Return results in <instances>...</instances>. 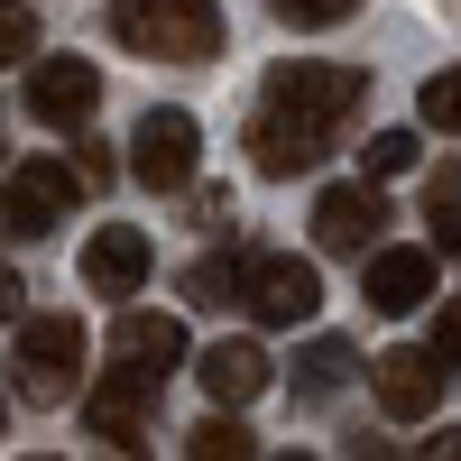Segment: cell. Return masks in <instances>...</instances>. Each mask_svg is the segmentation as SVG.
Returning a JSON list of instances; mask_svg holds the SVG:
<instances>
[{
  "label": "cell",
  "mask_w": 461,
  "mask_h": 461,
  "mask_svg": "<svg viewBox=\"0 0 461 461\" xmlns=\"http://www.w3.org/2000/svg\"><path fill=\"white\" fill-rule=\"evenodd\" d=\"M240 277H249V258H203V267H194V295H203V304H230Z\"/></svg>",
  "instance_id": "21"
},
{
  "label": "cell",
  "mask_w": 461,
  "mask_h": 461,
  "mask_svg": "<svg viewBox=\"0 0 461 461\" xmlns=\"http://www.w3.org/2000/svg\"><path fill=\"white\" fill-rule=\"evenodd\" d=\"M111 28L139 56H176V65L221 56V10L212 0H111Z\"/></svg>",
  "instance_id": "1"
},
{
  "label": "cell",
  "mask_w": 461,
  "mask_h": 461,
  "mask_svg": "<svg viewBox=\"0 0 461 461\" xmlns=\"http://www.w3.org/2000/svg\"><path fill=\"white\" fill-rule=\"evenodd\" d=\"M194 378H203V397H212V406H249V397L267 388V351H258V341H212Z\"/></svg>",
  "instance_id": "15"
},
{
  "label": "cell",
  "mask_w": 461,
  "mask_h": 461,
  "mask_svg": "<svg viewBox=\"0 0 461 461\" xmlns=\"http://www.w3.org/2000/svg\"><path fill=\"white\" fill-rule=\"evenodd\" d=\"M378 230H388V203H378V185H332V194L314 203V240H323V249L369 258Z\"/></svg>",
  "instance_id": "9"
},
{
  "label": "cell",
  "mask_w": 461,
  "mask_h": 461,
  "mask_svg": "<svg viewBox=\"0 0 461 461\" xmlns=\"http://www.w3.org/2000/svg\"><path fill=\"white\" fill-rule=\"evenodd\" d=\"M341 378H351V351H341V341H314V351H304V378H295V388H304V397H332Z\"/></svg>",
  "instance_id": "18"
},
{
  "label": "cell",
  "mask_w": 461,
  "mask_h": 461,
  "mask_svg": "<svg viewBox=\"0 0 461 461\" xmlns=\"http://www.w3.org/2000/svg\"><path fill=\"white\" fill-rule=\"evenodd\" d=\"M84 286H93V295H130V286H148V230L102 221L93 240H84Z\"/></svg>",
  "instance_id": "11"
},
{
  "label": "cell",
  "mask_w": 461,
  "mask_h": 461,
  "mask_svg": "<svg viewBox=\"0 0 461 461\" xmlns=\"http://www.w3.org/2000/svg\"><path fill=\"white\" fill-rule=\"evenodd\" d=\"M249 158H258V176H304V167L323 158V121H295V111L267 102L258 121H249Z\"/></svg>",
  "instance_id": "10"
},
{
  "label": "cell",
  "mask_w": 461,
  "mask_h": 461,
  "mask_svg": "<svg viewBox=\"0 0 461 461\" xmlns=\"http://www.w3.org/2000/svg\"><path fill=\"white\" fill-rule=\"evenodd\" d=\"M37 47V10H28V0H0V65H19Z\"/></svg>",
  "instance_id": "20"
},
{
  "label": "cell",
  "mask_w": 461,
  "mask_h": 461,
  "mask_svg": "<svg viewBox=\"0 0 461 461\" xmlns=\"http://www.w3.org/2000/svg\"><path fill=\"white\" fill-rule=\"evenodd\" d=\"M415 158H425V148H415V130H378V139L360 148V167H369V176H406Z\"/></svg>",
  "instance_id": "19"
},
{
  "label": "cell",
  "mask_w": 461,
  "mask_h": 461,
  "mask_svg": "<svg viewBox=\"0 0 461 461\" xmlns=\"http://www.w3.org/2000/svg\"><path fill=\"white\" fill-rule=\"evenodd\" d=\"M443 378H452V369H443L434 351H378V360H369V388H378V406H388L397 425H425V415L443 406Z\"/></svg>",
  "instance_id": "6"
},
{
  "label": "cell",
  "mask_w": 461,
  "mask_h": 461,
  "mask_svg": "<svg viewBox=\"0 0 461 461\" xmlns=\"http://www.w3.org/2000/svg\"><path fill=\"white\" fill-rule=\"evenodd\" d=\"M148 397H158V378H148V369H121V378H102V388L84 397V425H93L102 443H139Z\"/></svg>",
  "instance_id": "13"
},
{
  "label": "cell",
  "mask_w": 461,
  "mask_h": 461,
  "mask_svg": "<svg viewBox=\"0 0 461 461\" xmlns=\"http://www.w3.org/2000/svg\"><path fill=\"white\" fill-rule=\"evenodd\" d=\"M240 304L258 323H314L323 314V277H314V258H295V249H258L249 277H240Z\"/></svg>",
  "instance_id": "2"
},
{
  "label": "cell",
  "mask_w": 461,
  "mask_h": 461,
  "mask_svg": "<svg viewBox=\"0 0 461 461\" xmlns=\"http://www.w3.org/2000/svg\"><path fill=\"white\" fill-rule=\"evenodd\" d=\"M93 102H102V74L84 65V56H47L28 74V111L47 130H74V121H93Z\"/></svg>",
  "instance_id": "8"
},
{
  "label": "cell",
  "mask_w": 461,
  "mask_h": 461,
  "mask_svg": "<svg viewBox=\"0 0 461 461\" xmlns=\"http://www.w3.org/2000/svg\"><path fill=\"white\" fill-rule=\"evenodd\" d=\"M194 158H203L194 111H148V121L130 130V176L148 185V194H176V185H194Z\"/></svg>",
  "instance_id": "3"
},
{
  "label": "cell",
  "mask_w": 461,
  "mask_h": 461,
  "mask_svg": "<svg viewBox=\"0 0 461 461\" xmlns=\"http://www.w3.org/2000/svg\"><path fill=\"white\" fill-rule=\"evenodd\" d=\"M74 212V167L65 158H19L0 176V221L10 230H56Z\"/></svg>",
  "instance_id": "5"
},
{
  "label": "cell",
  "mask_w": 461,
  "mask_h": 461,
  "mask_svg": "<svg viewBox=\"0 0 461 461\" xmlns=\"http://www.w3.org/2000/svg\"><path fill=\"white\" fill-rule=\"evenodd\" d=\"M111 351H121V369L167 378V369L185 360V323H176V314H139V304H130V314L111 323Z\"/></svg>",
  "instance_id": "14"
},
{
  "label": "cell",
  "mask_w": 461,
  "mask_h": 461,
  "mask_svg": "<svg viewBox=\"0 0 461 461\" xmlns=\"http://www.w3.org/2000/svg\"><path fill=\"white\" fill-rule=\"evenodd\" d=\"M74 369H84V323H74V314H37V323L19 332V388H28L37 406H56V397L74 388Z\"/></svg>",
  "instance_id": "4"
},
{
  "label": "cell",
  "mask_w": 461,
  "mask_h": 461,
  "mask_svg": "<svg viewBox=\"0 0 461 461\" xmlns=\"http://www.w3.org/2000/svg\"><path fill=\"white\" fill-rule=\"evenodd\" d=\"M286 10V28H332V19H351L360 0H277Z\"/></svg>",
  "instance_id": "22"
},
{
  "label": "cell",
  "mask_w": 461,
  "mask_h": 461,
  "mask_svg": "<svg viewBox=\"0 0 461 461\" xmlns=\"http://www.w3.org/2000/svg\"><path fill=\"white\" fill-rule=\"evenodd\" d=\"M19 314V277H10V267H0V323H10Z\"/></svg>",
  "instance_id": "25"
},
{
  "label": "cell",
  "mask_w": 461,
  "mask_h": 461,
  "mask_svg": "<svg viewBox=\"0 0 461 461\" xmlns=\"http://www.w3.org/2000/svg\"><path fill=\"white\" fill-rule=\"evenodd\" d=\"M267 102H277V111H295V121H341V111H351L360 102V74L351 65H277V74H267Z\"/></svg>",
  "instance_id": "7"
},
{
  "label": "cell",
  "mask_w": 461,
  "mask_h": 461,
  "mask_svg": "<svg viewBox=\"0 0 461 461\" xmlns=\"http://www.w3.org/2000/svg\"><path fill=\"white\" fill-rule=\"evenodd\" d=\"M434 249H452V258H461V194H452V203L434 194Z\"/></svg>",
  "instance_id": "24"
},
{
  "label": "cell",
  "mask_w": 461,
  "mask_h": 461,
  "mask_svg": "<svg viewBox=\"0 0 461 461\" xmlns=\"http://www.w3.org/2000/svg\"><path fill=\"white\" fill-rule=\"evenodd\" d=\"M360 277H369V304H378V314H415V304H434V258H425V249H369Z\"/></svg>",
  "instance_id": "12"
},
{
  "label": "cell",
  "mask_w": 461,
  "mask_h": 461,
  "mask_svg": "<svg viewBox=\"0 0 461 461\" xmlns=\"http://www.w3.org/2000/svg\"><path fill=\"white\" fill-rule=\"evenodd\" d=\"M415 111H425L434 130H452V139H461V65H443V74H425V102H415Z\"/></svg>",
  "instance_id": "17"
},
{
  "label": "cell",
  "mask_w": 461,
  "mask_h": 461,
  "mask_svg": "<svg viewBox=\"0 0 461 461\" xmlns=\"http://www.w3.org/2000/svg\"><path fill=\"white\" fill-rule=\"evenodd\" d=\"M425 351H434L443 369H461V295H452L443 314H434V341H425Z\"/></svg>",
  "instance_id": "23"
},
{
  "label": "cell",
  "mask_w": 461,
  "mask_h": 461,
  "mask_svg": "<svg viewBox=\"0 0 461 461\" xmlns=\"http://www.w3.org/2000/svg\"><path fill=\"white\" fill-rule=\"evenodd\" d=\"M185 452H203V461H249L258 443H249L240 425H230V415H221V406H212V415H203V425H194V434H185Z\"/></svg>",
  "instance_id": "16"
}]
</instances>
